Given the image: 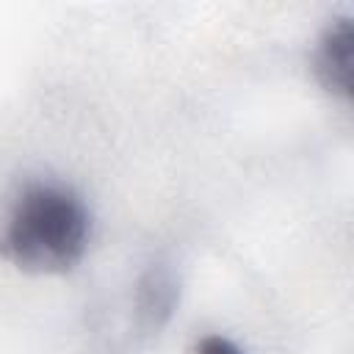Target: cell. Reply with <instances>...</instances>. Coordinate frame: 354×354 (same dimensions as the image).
<instances>
[{
	"label": "cell",
	"instance_id": "obj_1",
	"mask_svg": "<svg viewBox=\"0 0 354 354\" xmlns=\"http://www.w3.org/2000/svg\"><path fill=\"white\" fill-rule=\"evenodd\" d=\"M91 218L77 194L64 185H30L14 205L3 249L25 271H69L88 246Z\"/></svg>",
	"mask_w": 354,
	"mask_h": 354
},
{
	"label": "cell",
	"instance_id": "obj_3",
	"mask_svg": "<svg viewBox=\"0 0 354 354\" xmlns=\"http://www.w3.org/2000/svg\"><path fill=\"white\" fill-rule=\"evenodd\" d=\"M196 354H243V351H241L232 340H227V337H221V335H210V337H205V340L199 343Z\"/></svg>",
	"mask_w": 354,
	"mask_h": 354
},
{
	"label": "cell",
	"instance_id": "obj_2",
	"mask_svg": "<svg viewBox=\"0 0 354 354\" xmlns=\"http://www.w3.org/2000/svg\"><path fill=\"white\" fill-rule=\"evenodd\" d=\"M318 75L329 91L351 94V75H354V33L348 19L335 25L318 50Z\"/></svg>",
	"mask_w": 354,
	"mask_h": 354
}]
</instances>
